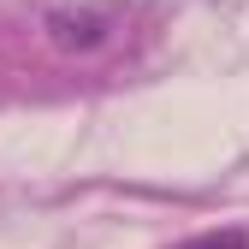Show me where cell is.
<instances>
[{
	"label": "cell",
	"instance_id": "obj_1",
	"mask_svg": "<svg viewBox=\"0 0 249 249\" xmlns=\"http://www.w3.org/2000/svg\"><path fill=\"white\" fill-rule=\"evenodd\" d=\"M42 30H48V42H53L59 53H95V48L113 36V18H107L101 6H53V12L42 18Z\"/></svg>",
	"mask_w": 249,
	"mask_h": 249
},
{
	"label": "cell",
	"instance_id": "obj_2",
	"mask_svg": "<svg viewBox=\"0 0 249 249\" xmlns=\"http://www.w3.org/2000/svg\"><path fill=\"white\" fill-rule=\"evenodd\" d=\"M178 249H249V237L243 231H202V237L178 243Z\"/></svg>",
	"mask_w": 249,
	"mask_h": 249
}]
</instances>
